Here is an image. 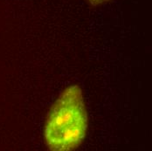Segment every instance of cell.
I'll return each instance as SVG.
<instances>
[{"label":"cell","instance_id":"cell-1","mask_svg":"<svg viewBox=\"0 0 152 151\" xmlns=\"http://www.w3.org/2000/svg\"><path fill=\"white\" fill-rule=\"evenodd\" d=\"M88 129V113L81 88L73 85L61 93L51 107L45 124L49 150L70 151L83 142Z\"/></svg>","mask_w":152,"mask_h":151},{"label":"cell","instance_id":"cell-2","mask_svg":"<svg viewBox=\"0 0 152 151\" xmlns=\"http://www.w3.org/2000/svg\"><path fill=\"white\" fill-rule=\"evenodd\" d=\"M111 0H88V2L93 5V6H97V5H101L105 3H107Z\"/></svg>","mask_w":152,"mask_h":151}]
</instances>
